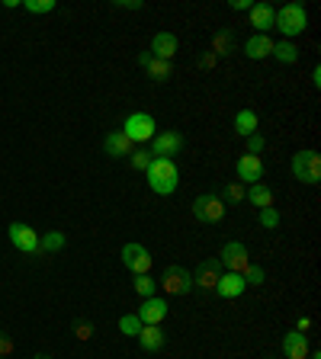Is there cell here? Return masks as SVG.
I'll return each mask as SVG.
<instances>
[{"label": "cell", "instance_id": "1", "mask_svg": "<svg viewBox=\"0 0 321 359\" xmlns=\"http://www.w3.org/2000/svg\"><path fill=\"white\" fill-rule=\"evenodd\" d=\"M145 176H148V186H151V192H158V196H170V192L177 190V183H180L177 164L168 161V157H151Z\"/></svg>", "mask_w": 321, "mask_h": 359}, {"label": "cell", "instance_id": "2", "mask_svg": "<svg viewBox=\"0 0 321 359\" xmlns=\"http://www.w3.org/2000/svg\"><path fill=\"white\" fill-rule=\"evenodd\" d=\"M276 29L283 32L286 38H292V36H302V32L308 29V13H306V7L302 3H286V7H280L276 10Z\"/></svg>", "mask_w": 321, "mask_h": 359}, {"label": "cell", "instance_id": "3", "mask_svg": "<svg viewBox=\"0 0 321 359\" xmlns=\"http://www.w3.org/2000/svg\"><path fill=\"white\" fill-rule=\"evenodd\" d=\"M292 176H296L299 183H306V186H318L321 183V157H318V151L306 148V151L292 154Z\"/></svg>", "mask_w": 321, "mask_h": 359}, {"label": "cell", "instance_id": "4", "mask_svg": "<svg viewBox=\"0 0 321 359\" xmlns=\"http://www.w3.org/2000/svg\"><path fill=\"white\" fill-rule=\"evenodd\" d=\"M193 218L203 225H219L225 218V199L215 196V192H203L193 202Z\"/></svg>", "mask_w": 321, "mask_h": 359}, {"label": "cell", "instance_id": "5", "mask_svg": "<svg viewBox=\"0 0 321 359\" xmlns=\"http://www.w3.org/2000/svg\"><path fill=\"white\" fill-rule=\"evenodd\" d=\"M123 132L132 145H148V141L158 135V125H154V119L148 113H132L123 122Z\"/></svg>", "mask_w": 321, "mask_h": 359}, {"label": "cell", "instance_id": "6", "mask_svg": "<svg viewBox=\"0 0 321 359\" xmlns=\"http://www.w3.org/2000/svg\"><path fill=\"white\" fill-rule=\"evenodd\" d=\"M158 286L168 292V295H190V292L196 289V286H193V273H190V269L174 267V263H170V267H164V276L158 279Z\"/></svg>", "mask_w": 321, "mask_h": 359}, {"label": "cell", "instance_id": "7", "mask_svg": "<svg viewBox=\"0 0 321 359\" xmlns=\"http://www.w3.org/2000/svg\"><path fill=\"white\" fill-rule=\"evenodd\" d=\"M219 263H222L225 273H245L251 267V253H247V247L241 241H228L222 247V253H219Z\"/></svg>", "mask_w": 321, "mask_h": 359}, {"label": "cell", "instance_id": "8", "mask_svg": "<svg viewBox=\"0 0 321 359\" xmlns=\"http://www.w3.org/2000/svg\"><path fill=\"white\" fill-rule=\"evenodd\" d=\"M180 151H184V135H180V132H158V135L151 138V157H168V161H174Z\"/></svg>", "mask_w": 321, "mask_h": 359}, {"label": "cell", "instance_id": "9", "mask_svg": "<svg viewBox=\"0 0 321 359\" xmlns=\"http://www.w3.org/2000/svg\"><path fill=\"white\" fill-rule=\"evenodd\" d=\"M7 231H10V241H13L16 251L32 253V257H36L39 253V231H32L29 225H23V222H13Z\"/></svg>", "mask_w": 321, "mask_h": 359}, {"label": "cell", "instance_id": "10", "mask_svg": "<svg viewBox=\"0 0 321 359\" xmlns=\"http://www.w3.org/2000/svg\"><path fill=\"white\" fill-rule=\"evenodd\" d=\"M123 267L132 269L135 276L148 273V269H151V253H148V247H142V244H123Z\"/></svg>", "mask_w": 321, "mask_h": 359}, {"label": "cell", "instance_id": "11", "mask_svg": "<svg viewBox=\"0 0 321 359\" xmlns=\"http://www.w3.org/2000/svg\"><path fill=\"white\" fill-rule=\"evenodd\" d=\"M235 170H238V183L254 186V183H260V176H264V161L254 157V154H241L238 164H235Z\"/></svg>", "mask_w": 321, "mask_h": 359}, {"label": "cell", "instance_id": "12", "mask_svg": "<svg viewBox=\"0 0 321 359\" xmlns=\"http://www.w3.org/2000/svg\"><path fill=\"white\" fill-rule=\"evenodd\" d=\"M219 276H222V263H219V257H215V260H203L199 269L193 273V286H199L203 292H215Z\"/></svg>", "mask_w": 321, "mask_h": 359}, {"label": "cell", "instance_id": "13", "mask_svg": "<svg viewBox=\"0 0 321 359\" xmlns=\"http://www.w3.org/2000/svg\"><path fill=\"white\" fill-rule=\"evenodd\" d=\"M138 321L142 324H160L164 318H168V302L164 298H158V295H151V298H142V305H138Z\"/></svg>", "mask_w": 321, "mask_h": 359}, {"label": "cell", "instance_id": "14", "mask_svg": "<svg viewBox=\"0 0 321 359\" xmlns=\"http://www.w3.org/2000/svg\"><path fill=\"white\" fill-rule=\"evenodd\" d=\"M273 23H276V7L273 3H267V0L254 3L251 7V26L257 29V36H267V32L273 29Z\"/></svg>", "mask_w": 321, "mask_h": 359}, {"label": "cell", "instance_id": "15", "mask_svg": "<svg viewBox=\"0 0 321 359\" xmlns=\"http://www.w3.org/2000/svg\"><path fill=\"white\" fill-rule=\"evenodd\" d=\"M177 48H180V42H177L174 32H154V38H151V58H160V62H174Z\"/></svg>", "mask_w": 321, "mask_h": 359}, {"label": "cell", "instance_id": "16", "mask_svg": "<svg viewBox=\"0 0 321 359\" xmlns=\"http://www.w3.org/2000/svg\"><path fill=\"white\" fill-rule=\"evenodd\" d=\"M247 283H245V276L241 273H225L219 276V283H215V295H222V298H238V295H245Z\"/></svg>", "mask_w": 321, "mask_h": 359}, {"label": "cell", "instance_id": "17", "mask_svg": "<svg viewBox=\"0 0 321 359\" xmlns=\"http://www.w3.org/2000/svg\"><path fill=\"white\" fill-rule=\"evenodd\" d=\"M103 151H107L109 157H116V161H119V157H129V154L135 151V145H132L129 138H125V132L119 129V132H109V135L103 138Z\"/></svg>", "mask_w": 321, "mask_h": 359}, {"label": "cell", "instance_id": "18", "mask_svg": "<svg viewBox=\"0 0 321 359\" xmlns=\"http://www.w3.org/2000/svg\"><path fill=\"white\" fill-rule=\"evenodd\" d=\"M138 344H142V350L145 353H158L160 346H164V330H160V324H142V330H138V337H135Z\"/></svg>", "mask_w": 321, "mask_h": 359}, {"label": "cell", "instance_id": "19", "mask_svg": "<svg viewBox=\"0 0 321 359\" xmlns=\"http://www.w3.org/2000/svg\"><path fill=\"white\" fill-rule=\"evenodd\" d=\"M138 64L148 71V77L151 80H158V84H164V80H170V74H174V68H170V62H160V58H151V55H138Z\"/></svg>", "mask_w": 321, "mask_h": 359}, {"label": "cell", "instance_id": "20", "mask_svg": "<svg viewBox=\"0 0 321 359\" xmlns=\"http://www.w3.org/2000/svg\"><path fill=\"white\" fill-rule=\"evenodd\" d=\"M283 353L289 359H308V334L289 330V334L283 337Z\"/></svg>", "mask_w": 321, "mask_h": 359}, {"label": "cell", "instance_id": "21", "mask_svg": "<svg viewBox=\"0 0 321 359\" xmlns=\"http://www.w3.org/2000/svg\"><path fill=\"white\" fill-rule=\"evenodd\" d=\"M245 55L251 58V62L270 58V55H273V38H270V36H251L245 42Z\"/></svg>", "mask_w": 321, "mask_h": 359}, {"label": "cell", "instance_id": "22", "mask_svg": "<svg viewBox=\"0 0 321 359\" xmlns=\"http://www.w3.org/2000/svg\"><path fill=\"white\" fill-rule=\"evenodd\" d=\"M245 199H251V206H257V209H270V206H273V190H270V186L260 180V183L247 186Z\"/></svg>", "mask_w": 321, "mask_h": 359}, {"label": "cell", "instance_id": "23", "mask_svg": "<svg viewBox=\"0 0 321 359\" xmlns=\"http://www.w3.org/2000/svg\"><path fill=\"white\" fill-rule=\"evenodd\" d=\"M235 132L241 138L257 135V113H254V109H241V113L235 115Z\"/></svg>", "mask_w": 321, "mask_h": 359}, {"label": "cell", "instance_id": "24", "mask_svg": "<svg viewBox=\"0 0 321 359\" xmlns=\"http://www.w3.org/2000/svg\"><path fill=\"white\" fill-rule=\"evenodd\" d=\"M209 52H212L215 58H222V55H231V52H235V36H231L228 29H225V32H215L212 48H209Z\"/></svg>", "mask_w": 321, "mask_h": 359}, {"label": "cell", "instance_id": "25", "mask_svg": "<svg viewBox=\"0 0 321 359\" xmlns=\"http://www.w3.org/2000/svg\"><path fill=\"white\" fill-rule=\"evenodd\" d=\"M64 247L62 231H46V237H39V253H58Z\"/></svg>", "mask_w": 321, "mask_h": 359}, {"label": "cell", "instance_id": "26", "mask_svg": "<svg viewBox=\"0 0 321 359\" xmlns=\"http://www.w3.org/2000/svg\"><path fill=\"white\" fill-rule=\"evenodd\" d=\"M273 58L283 64H296L299 62V48L292 42H273Z\"/></svg>", "mask_w": 321, "mask_h": 359}, {"label": "cell", "instance_id": "27", "mask_svg": "<svg viewBox=\"0 0 321 359\" xmlns=\"http://www.w3.org/2000/svg\"><path fill=\"white\" fill-rule=\"evenodd\" d=\"M135 292L142 298H151L154 295V289H158V279H151V273H142V276H135Z\"/></svg>", "mask_w": 321, "mask_h": 359}, {"label": "cell", "instance_id": "28", "mask_svg": "<svg viewBox=\"0 0 321 359\" xmlns=\"http://www.w3.org/2000/svg\"><path fill=\"white\" fill-rule=\"evenodd\" d=\"M129 164L135 170H142V174H145L148 164H151V151H148V148H135V151L129 154Z\"/></svg>", "mask_w": 321, "mask_h": 359}, {"label": "cell", "instance_id": "29", "mask_svg": "<svg viewBox=\"0 0 321 359\" xmlns=\"http://www.w3.org/2000/svg\"><path fill=\"white\" fill-rule=\"evenodd\" d=\"M119 330H123V337H138V330H142L138 314H123V318H119Z\"/></svg>", "mask_w": 321, "mask_h": 359}, {"label": "cell", "instance_id": "30", "mask_svg": "<svg viewBox=\"0 0 321 359\" xmlns=\"http://www.w3.org/2000/svg\"><path fill=\"white\" fill-rule=\"evenodd\" d=\"M260 228H267V231H276V228H280V212H276V206L260 209Z\"/></svg>", "mask_w": 321, "mask_h": 359}, {"label": "cell", "instance_id": "31", "mask_svg": "<svg viewBox=\"0 0 321 359\" xmlns=\"http://www.w3.org/2000/svg\"><path fill=\"white\" fill-rule=\"evenodd\" d=\"M23 7L29 10V13H52L58 3H55V0H23Z\"/></svg>", "mask_w": 321, "mask_h": 359}, {"label": "cell", "instance_id": "32", "mask_svg": "<svg viewBox=\"0 0 321 359\" xmlns=\"http://www.w3.org/2000/svg\"><path fill=\"white\" fill-rule=\"evenodd\" d=\"M245 192H247V186H241L238 180L225 186V199H228V202H245Z\"/></svg>", "mask_w": 321, "mask_h": 359}, {"label": "cell", "instance_id": "33", "mask_svg": "<svg viewBox=\"0 0 321 359\" xmlns=\"http://www.w3.org/2000/svg\"><path fill=\"white\" fill-rule=\"evenodd\" d=\"M241 276H245V283H251V286H260V283H264V279H267V276H264V269H260V267H254V263H251V267H247Z\"/></svg>", "mask_w": 321, "mask_h": 359}, {"label": "cell", "instance_id": "34", "mask_svg": "<svg viewBox=\"0 0 321 359\" xmlns=\"http://www.w3.org/2000/svg\"><path fill=\"white\" fill-rule=\"evenodd\" d=\"M260 151H264V135H251L247 138V154H254V157H260Z\"/></svg>", "mask_w": 321, "mask_h": 359}, {"label": "cell", "instance_id": "35", "mask_svg": "<svg viewBox=\"0 0 321 359\" xmlns=\"http://www.w3.org/2000/svg\"><path fill=\"white\" fill-rule=\"evenodd\" d=\"M10 353H13V337H10L7 330H0V356L7 359Z\"/></svg>", "mask_w": 321, "mask_h": 359}, {"label": "cell", "instance_id": "36", "mask_svg": "<svg viewBox=\"0 0 321 359\" xmlns=\"http://www.w3.org/2000/svg\"><path fill=\"white\" fill-rule=\"evenodd\" d=\"M74 337H77V340H90V337H93V328H90L87 321H77V324H74Z\"/></svg>", "mask_w": 321, "mask_h": 359}, {"label": "cell", "instance_id": "37", "mask_svg": "<svg viewBox=\"0 0 321 359\" xmlns=\"http://www.w3.org/2000/svg\"><path fill=\"white\" fill-rule=\"evenodd\" d=\"M116 10H142V0H116Z\"/></svg>", "mask_w": 321, "mask_h": 359}, {"label": "cell", "instance_id": "38", "mask_svg": "<svg viewBox=\"0 0 321 359\" xmlns=\"http://www.w3.org/2000/svg\"><path fill=\"white\" fill-rule=\"evenodd\" d=\"M215 62H219V58H215V55L212 52H206V55H203V58H199V68H215Z\"/></svg>", "mask_w": 321, "mask_h": 359}, {"label": "cell", "instance_id": "39", "mask_svg": "<svg viewBox=\"0 0 321 359\" xmlns=\"http://www.w3.org/2000/svg\"><path fill=\"white\" fill-rule=\"evenodd\" d=\"M296 330H299V334H308V330H312V318H299Z\"/></svg>", "mask_w": 321, "mask_h": 359}, {"label": "cell", "instance_id": "40", "mask_svg": "<svg viewBox=\"0 0 321 359\" xmlns=\"http://www.w3.org/2000/svg\"><path fill=\"white\" fill-rule=\"evenodd\" d=\"M251 0H231V10H251Z\"/></svg>", "mask_w": 321, "mask_h": 359}, {"label": "cell", "instance_id": "41", "mask_svg": "<svg viewBox=\"0 0 321 359\" xmlns=\"http://www.w3.org/2000/svg\"><path fill=\"white\" fill-rule=\"evenodd\" d=\"M312 84H315V87L321 84V68H312Z\"/></svg>", "mask_w": 321, "mask_h": 359}, {"label": "cell", "instance_id": "42", "mask_svg": "<svg viewBox=\"0 0 321 359\" xmlns=\"http://www.w3.org/2000/svg\"><path fill=\"white\" fill-rule=\"evenodd\" d=\"M36 359H52V356H48V353H36Z\"/></svg>", "mask_w": 321, "mask_h": 359}, {"label": "cell", "instance_id": "43", "mask_svg": "<svg viewBox=\"0 0 321 359\" xmlns=\"http://www.w3.org/2000/svg\"><path fill=\"white\" fill-rule=\"evenodd\" d=\"M308 359H321V356H318V353H308Z\"/></svg>", "mask_w": 321, "mask_h": 359}, {"label": "cell", "instance_id": "44", "mask_svg": "<svg viewBox=\"0 0 321 359\" xmlns=\"http://www.w3.org/2000/svg\"><path fill=\"white\" fill-rule=\"evenodd\" d=\"M0 359H4V356H0Z\"/></svg>", "mask_w": 321, "mask_h": 359}]
</instances>
